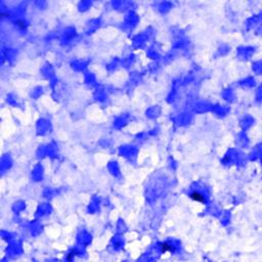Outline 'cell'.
<instances>
[{
  "label": "cell",
  "instance_id": "6da1fadb",
  "mask_svg": "<svg viewBox=\"0 0 262 262\" xmlns=\"http://www.w3.org/2000/svg\"><path fill=\"white\" fill-rule=\"evenodd\" d=\"M190 197H191V200L195 201V202H197V203H200V204L206 203L205 197H204L201 193H199V191H194V193H191L190 195Z\"/></svg>",
  "mask_w": 262,
  "mask_h": 262
},
{
  "label": "cell",
  "instance_id": "7a4b0ae2",
  "mask_svg": "<svg viewBox=\"0 0 262 262\" xmlns=\"http://www.w3.org/2000/svg\"><path fill=\"white\" fill-rule=\"evenodd\" d=\"M161 250H162L163 253H166V252L174 251V248H173L171 245H169L168 243H163L162 245H161Z\"/></svg>",
  "mask_w": 262,
  "mask_h": 262
}]
</instances>
